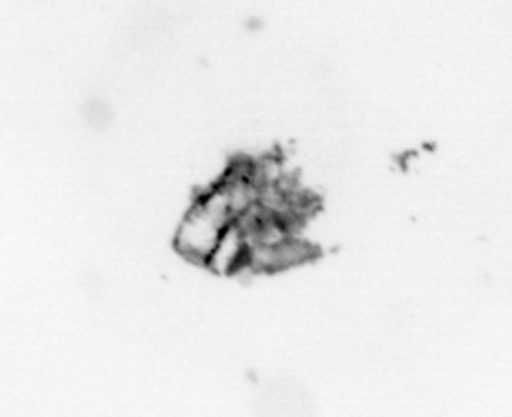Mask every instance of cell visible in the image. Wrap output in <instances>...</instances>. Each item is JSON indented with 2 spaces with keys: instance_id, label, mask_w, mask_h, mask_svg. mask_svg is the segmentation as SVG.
Segmentation results:
<instances>
[{
  "instance_id": "obj_1",
  "label": "cell",
  "mask_w": 512,
  "mask_h": 417,
  "mask_svg": "<svg viewBox=\"0 0 512 417\" xmlns=\"http://www.w3.org/2000/svg\"><path fill=\"white\" fill-rule=\"evenodd\" d=\"M235 220L230 193L220 181L196 198L180 223L175 238L178 252L195 262L205 263L221 233Z\"/></svg>"
},
{
  "instance_id": "obj_2",
  "label": "cell",
  "mask_w": 512,
  "mask_h": 417,
  "mask_svg": "<svg viewBox=\"0 0 512 417\" xmlns=\"http://www.w3.org/2000/svg\"><path fill=\"white\" fill-rule=\"evenodd\" d=\"M315 253L310 243L290 235L277 245H250L243 268H250L253 272H275L307 262Z\"/></svg>"
},
{
  "instance_id": "obj_3",
  "label": "cell",
  "mask_w": 512,
  "mask_h": 417,
  "mask_svg": "<svg viewBox=\"0 0 512 417\" xmlns=\"http://www.w3.org/2000/svg\"><path fill=\"white\" fill-rule=\"evenodd\" d=\"M248 257V240L238 223L233 222L221 233L220 240L206 258V265L216 273L238 272L245 267Z\"/></svg>"
}]
</instances>
